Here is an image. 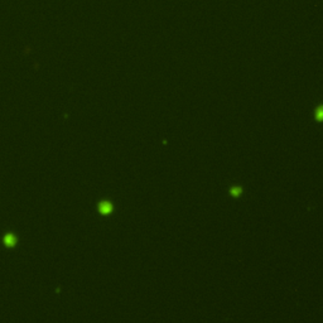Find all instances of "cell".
<instances>
[{
    "label": "cell",
    "instance_id": "6da1fadb",
    "mask_svg": "<svg viewBox=\"0 0 323 323\" xmlns=\"http://www.w3.org/2000/svg\"><path fill=\"white\" fill-rule=\"evenodd\" d=\"M100 208H101V211H102L104 213H107V212L111 211V206L109 205V203H102V205L100 206Z\"/></svg>",
    "mask_w": 323,
    "mask_h": 323
},
{
    "label": "cell",
    "instance_id": "3957f363",
    "mask_svg": "<svg viewBox=\"0 0 323 323\" xmlns=\"http://www.w3.org/2000/svg\"><path fill=\"white\" fill-rule=\"evenodd\" d=\"M317 119H319V120H323V106H321V107L317 110Z\"/></svg>",
    "mask_w": 323,
    "mask_h": 323
},
{
    "label": "cell",
    "instance_id": "7a4b0ae2",
    "mask_svg": "<svg viewBox=\"0 0 323 323\" xmlns=\"http://www.w3.org/2000/svg\"><path fill=\"white\" fill-rule=\"evenodd\" d=\"M14 241H15V240H14V237H13L12 235H8V236L5 237V242H7L8 245H13Z\"/></svg>",
    "mask_w": 323,
    "mask_h": 323
},
{
    "label": "cell",
    "instance_id": "277c9868",
    "mask_svg": "<svg viewBox=\"0 0 323 323\" xmlns=\"http://www.w3.org/2000/svg\"><path fill=\"white\" fill-rule=\"evenodd\" d=\"M232 193H234V194H240V188H237V189L234 188V189H232Z\"/></svg>",
    "mask_w": 323,
    "mask_h": 323
}]
</instances>
